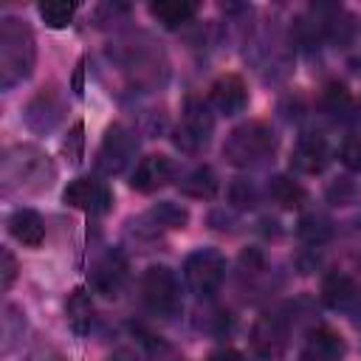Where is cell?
Returning <instances> with one entry per match:
<instances>
[{
    "mask_svg": "<svg viewBox=\"0 0 361 361\" xmlns=\"http://www.w3.org/2000/svg\"><path fill=\"white\" fill-rule=\"evenodd\" d=\"M37 62V42L34 31L20 17L0 20V87L11 90L23 79L31 76Z\"/></svg>",
    "mask_w": 361,
    "mask_h": 361,
    "instance_id": "obj_1",
    "label": "cell"
},
{
    "mask_svg": "<svg viewBox=\"0 0 361 361\" xmlns=\"http://www.w3.org/2000/svg\"><path fill=\"white\" fill-rule=\"evenodd\" d=\"M0 180H3V192H39L48 189L54 180V166L48 161V155L31 144L23 147H11L3 155V166H0Z\"/></svg>",
    "mask_w": 361,
    "mask_h": 361,
    "instance_id": "obj_2",
    "label": "cell"
},
{
    "mask_svg": "<svg viewBox=\"0 0 361 361\" xmlns=\"http://www.w3.org/2000/svg\"><path fill=\"white\" fill-rule=\"evenodd\" d=\"M276 144H279V138H276L274 127H268L265 121H245L228 133V138L223 144V155L228 164L251 169V166L271 161L276 152Z\"/></svg>",
    "mask_w": 361,
    "mask_h": 361,
    "instance_id": "obj_3",
    "label": "cell"
},
{
    "mask_svg": "<svg viewBox=\"0 0 361 361\" xmlns=\"http://www.w3.org/2000/svg\"><path fill=\"white\" fill-rule=\"evenodd\" d=\"M141 299L149 313L155 316H178L183 302H180V282L172 268L166 265H149L141 276Z\"/></svg>",
    "mask_w": 361,
    "mask_h": 361,
    "instance_id": "obj_4",
    "label": "cell"
},
{
    "mask_svg": "<svg viewBox=\"0 0 361 361\" xmlns=\"http://www.w3.org/2000/svg\"><path fill=\"white\" fill-rule=\"evenodd\" d=\"M226 279V257L214 248H197L183 262V282L197 299H212Z\"/></svg>",
    "mask_w": 361,
    "mask_h": 361,
    "instance_id": "obj_5",
    "label": "cell"
},
{
    "mask_svg": "<svg viewBox=\"0 0 361 361\" xmlns=\"http://www.w3.org/2000/svg\"><path fill=\"white\" fill-rule=\"evenodd\" d=\"M138 152V135L127 124H110L104 130V138L96 152V166L104 175H118L130 166V161Z\"/></svg>",
    "mask_w": 361,
    "mask_h": 361,
    "instance_id": "obj_6",
    "label": "cell"
},
{
    "mask_svg": "<svg viewBox=\"0 0 361 361\" xmlns=\"http://www.w3.org/2000/svg\"><path fill=\"white\" fill-rule=\"evenodd\" d=\"M288 338H290V322L282 310L262 313L251 327V350L262 361L282 358V353L288 350Z\"/></svg>",
    "mask_w": 361,
    "mask_h": 361,
    "instance_id": "obj_7",
    "label": "cell"
},
{
    "mask_svg": "<svg viewBox=\"0 0 361 361\" xmlns=\"http://www.w3.org/2000/svg\"><path fill=\"white\" fill-rule=\"evenodd\" d=\"M214 130V116H212V104L203 102L200 96H186L183 102V113H180V127H178V144L189 152L200 149L209 144Z\"/></svg>",
    "mask_w": 361,
    "mask_h": 361,
    "instance_id": "obj_8",
    "label": "cell"
},
{
    "mask_svg": "<svg viewBox=\"0 0 361 361\" xmlns=\"http://www.w3.org/2000/svg\"><path fill=\"white\" fill-rule=\"evenodd\" d=\"M62 200L79 212L87 214H104L113 206V192L104 180L99 178H76L68 183V189L62 192Z\"/></svg>",
    "mask_w": 361,
    "mask_h": 361,
    "instance_id": "obj_9",
    "label": "cell"
},
{
    "mask_svg": "<svg viewBox=\"0 0 361 361\" xmlns=\"http://www.w3.org/2000/svg\"><path fill=\"white\" fill-rule=\"evenodd\" d=\"M189 223V212L180 206V203H172V200H161L155 203L152 209H147L144 214H138L130 228L133 234L138 237H158L161 231H169V228H183Z\"/></svg>",
    "mask_w": 361,
    "mask_h": 361,
    "instance_id": "obj_10",
    "label": "cell"
},
{
    "mask_svg": "<svg viewBox=\"0 0 361 361\" xmlns=\"http://www.w3.org/2000/svg\"><path fill=\"white\" fill-rule=\"evenodd\" d=\"M124 282H127V259H124V254L116 251V248L104 251L93 262V271H90L93 290L102 293V296H118Z\"/></svg>",
    "mask_w": 361,
    "mask_h": 361,
    "instance_id": "obj_11",
    "label": "cell"
},
{
    "mask_svg": "<svg viewBox=\"0 0 361 361\" xmlns=\"http://www.w3.org/2000/svg\"><path fill=\"white\" fill-rule=\"evenodd\" d=\"M62 113H65V102H62V93L56 87H42L25 107V124L34 130V133H51L59 121H62Z\"/></svg>",
    "mask_w": 361,
    "mask_h": 361,
    "instance_id": "obj_12",
    "label": "cell"
},
{
    "mask_svg": "<svg viewBox=\"0 0 361 361\" xmlns=\"http://www.w3.org/2000/svg\"><path fill=\"white\" fill-rule=\"evenodd\" d=\"M333 152H330V144L324 135L319 133H305L299 135V141L293 144V152H290V164L296 172H305V175H319L324 172V166L330 164Z\"/></svg>",
    "mask_w": 361,
    "mask_h": 361,
    "instance_id": "obj_13",
    "label": "cell"
},
{
    "mask_svg": "<svg viewBox=\"0 0 361 361\" xmlns=\"http://www.w3.org/2000/svg\"><path fill=\"white\" fill-rule=\"evenodd\" d=\"M175 172H178V166H175L172 158H166V155H147V158H141L138 166L133 169L130 186H133L135 192L149 195V192L166 186V183L175 178Z\"/></svg>",
    "mask_w": 361,
    "mask_h": 361,
    "instance_id": "obj_14",
    "label": "cell"
},
{
    "mask_svg": "<svg viewBox=\"0 0 361 361\" xmlns=\"http://www.w3.org/2000/svg\"><path fill=\"white\" fill-rule=\"evenodd\" d=\"M209 104L223 113V116H237L245 110L248 104V90H245V82L237 76V73H226L220 79H214L212 90H209Z\"/></svg>",
    "mask_w": 361,
    "mask_h": 361,
    "instance_id": "obj_15",
    "label": "cell"
},
{
    "mask_svg": "<svg viewBox=\"0 0 361 361\" xmlns=\"http://www.w3.org/2000/svg\"><path fill=\"white\" fill-rule=\"evenodd\" d=\"M322 299L333 310H355V305L361 299V290H358V285H355V279L350 274L333 271L322 282Z\"/></svg>",
    "mask_w": 361,
    "mask_h": 361,
    "instance_id": "obj_16",
    "label": "cell"
},
{
    "mask_svg": "<svg viewBox=\"0 0 361 361\" xmlns=\"http://www.w3.org/2000/svg\"><path fill=\"white\" fill-rule=\"evenodd\" d=\"M347 353L344 338L333 330V327H316L310 330L305 347H302V358L305 361H341Z\"/></svg>",
    "mask_w": 361,
    "mask_h": 361,
    "instance_id": "obj_17",
    "label": "cell"
},
{
    "mask_svg": "<svg viewBox=\"0 0 361 361\" xmlns=\"http://www.w3.org/2000/svg\"><path fill=\"white\" fill-rule=\"evenodd\" d=\"M8 234L23 245L37 248L45 240V223L34 209H14L8 217Z\"/></svg>",
    "mask_w": 361,
    "mask_h": 361,
    "instance_id": "obj_18",
    "label": "cell"
},
{
    "mask_svg": "<svg viewBox=\"0 0 361 361\" xmlns=\"http://www.w3.org/2000/svg\"><path fill=\"white\" fill-rule=\"evenodd\" d=\"M149 14L169 31L186 25L195 14H197V3L192 0H158V3H149Z\"/></svg>",
    "mask_w": 361,
    "mask_h": 361,
    "instance_id": "obj_19",
    "label": "cell"
},
{
    "mask_svg": "<svg viewBox=\"0 0 361 361\" xmlns=\"http://www.w3.org/2000/svg\"><path fill=\"white\" fill-rule=\"evenodd\" d=\"M217 186H220V180H217V175H214L212 166H195L192 172H186L178 180V189L183 195H189V197H197V200L214 197L217 195Z\"/></svg>",
    "mask_w": 361,
    "mask_h": 361,
    "instance_id": "obj_20",
    "label": "cell"
},
{
    "mask_svg": "<svg viewBox=\"0 0 361 361\" xmlns=\"http://www.w3.org/2000/svg\"><path fill=\"white\" fill-rule=\"evenodd\" d=\"M268 197L282 209H296L305 203V186L288 175H274L268 180Z\"/></svg>",
    "mask_w": 361,
    "mask_h": 361,
    "instance_id": "obj_21",
    "label": "cell"
},
{
    "mask_svg": "<svg viewBox=\"0 0 361 361\" xmlns=\"http://www.w3.org/2000/svg\"><path fill=\"white\" fill-rule=\"evenodd\" d=\"M68 324L76 336H85L93 324V302H90V293L85 288H76L68 296Z\"/></svg>",
    "mask_w": 361,
    "mask_h": 361,
    "instance_id": "obj_22",
    "label": "cell"
},
{
    "mask_svg": "<svg viewBox=\"0 0 361 361\" xmlns=\"http://www.w3.org/2000/svg\"><path fill=\"white\" fill-rule=\"evenodd\" d=\"M322 107H324V113H330L333 118L347 121V118H353L355 102H353V93L347 90V85L330 82V85L324 87V93H322Z\"/></svg>",
    "mask_w": 361,
    "mask_h": 361,
    "instance_id": "obj_23",
    "label": "cell"
},
{
    "mask_svg": "<svg viewBox=\"0 0 361 361\" xmlns=\"http://www.w3.org/2000/svg\"><path fill=\"white\" fill-rule=\"evenodd\" d=\"M37 11L45 20V25L65 28L73 20V14H76V3H71V0H45V3L37 6Z\"/></svg>",
    "mask_w": 361,
    "mask_h": 361,
    "instance_id": "obj_24",
    "label": "cell"
},
{
    "mask_svg": "<svg viewBox=\"0 0 361 361\" xmlns=\"http://www.w3.org/2000/svg\"><path fill=\"white\" fill-rule=\"evenodd\" d=\"M327 234H330V220L324 214H307V217H302L299 237H305L307 243H322V240H327Z\"/></svg>",
    "mask_w": 361,
    "mask_h": 361,
    "instance_id": "obj_25",
    "label": "cell"
},
{
    "mask_svg": "<svg viewBox=\"0 0 361 361\" xmlns=\"http://www.w3.org/2000/svg\"><path fill=\"white\" fill-rule=\"evenodd\" d=\"M341 164L353 172H361V130L347 135L341 144Z\"/></svg>",
    "mask_w": 361,
    "mask_h": 361,
    "instance_id": "obj_26",
    "label": "cell"
},
{
    "mask_svg": "<svg viewBox=\"0 0 361 361\" xmlns=\"http://www.w3.org/2000/svg\"><path fill=\"white\" fill-rule=\"evenodd\" d=\"M254 186L248 183V180H237L234 186H231V203L234 206H240V209H248V206H254Z\"/></svg>",
    "mask_w": 361,
    "mask_h": 361,
    "instance_id": "obj_27",
    "label": "cell"
},
{
    "mask_svg": "<svg viewBox=\"0 0 361 361\" xmlns=\"http://www.w3.org/2000/svg\"><path fill=\"white\" fill-rule=\"evenodd\" d=\"M0 259H3V265H0V276H3L0 285H3V290H8L14 285V276H17V259H14V254L8 248L0 251Z\"/></svg>",
    "mask_w": 361,
    "mask_h": 361,
    "instance_id": "obj_28",
    "label": "cell"
},
{
    "mask_svg": "<svg viewBox=\"0 0 361 361\" xmlns=\"http://www.w3.org/2000/svg\"><path fill=\"white\" fill-rule=\"evenodd\" d=\"M327 195H330L333 203H341V206H344V203H350V200L355 197V186H350L347 180H341V183H333Z\"/></svg>",
    "mask_w": 361,
    "mask_h": 361,
    "instance_id": "obj_29",
    "label": "cell"
},
{
    "mask_svg": "<svg viewBox=\"0 0 361 361\" xmlns=\"http://www.w3.org/2000/svg\"><path fill=\"white\" fill-rule=\"evenodd\" d=\"M82 124H73V130H71V135L65 138V152L71 155V161H79V155H82Z\"/></svg>",
    "mask_w": 361,
    "mask_h": 361,
    "instance_id": "obj_30",
    "label": "cell"
},
{
    "mask_svg": "<svg viewBox=\"0 0 361 361\" xmlns=\"http://www.w3.org/2000/svg\"><path fill=\"white\" fill-rule=\"evenodd\" d=\"M206 361H245V355L240 350H234V347H220V350L209 353Z\"/></svg>",
    "mask_w": 361,
    "mask_h": 361,
    "instance_id": "obj_31",
    "label": "cell"
},
{
    "mask_svg": "<svg viewBox=\"0 0 361 361\" xmlns=\"http://www.w3.org/2000/svg\"><path fill=\"white\" fill-rule=\"evenodd\" d=\"M107 361H135V358H133L130 353H116V355H110Z\"/></svg>",
    "mask_w": 361,
    "mask_h": 361,
    "instance_id": "obj_32",
    "label": "cell"
}]
</instances>
